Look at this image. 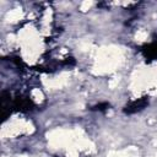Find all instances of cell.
<instances>
[{
    "mask_svg": "<svg viewBox=\"0 0 157 157\" xmlns=\"http://www.w3.org/2000/svg\"><path fill=\"white\" fill-rule=\"evenodd\" d=\"M34 108V103L32 102L31 98L22 96V94H17L15 98H12V109L16 112H29Z\"/></svg>",
    "mask_w": 157,
    "mask_h": 157,
    "instance_id": "obj_1",
    "label": "cell"
},
{
    "mask_svg": "<svg viewBox=\"0 0 157 157\" xmlns=\"http://www.w3.org/2000/svg\"><path fill=\"white\" fill-rule=\"evenodd\" d=\"M147 105H148V97L145 96V97H141V98H137V99L129 102L124 107L123 110L125 114H135V113H139L142 109H145Z\"/></svg>",
    "mask_w": 157,
    "mask_h": 157,
    "instance_id": "obj_2",
    "label": "cell"
},
{
    "mask_svg": "<svg viewBox=\"0 0 157 157\" xmlns=\"http://www.w3.org/2000/svg\"><path fill=\"white\" fill-rule=\"evenodd\" d=\"M12 97L11 93L7 91H2L1 93V114L2 119L5 120L12 112Z\"/></svg>",
    "mask_w": 157,
    "mask_h": 157,
    "instance_id": "obj_3",
    "label": "cell"
},
{
    "mask_svg": "<svg viewBox=\"0 0 157 157\" xmlns=\"http://www.w3.org/2000/svg\"><path fill=\"white\" fill-rule=\"evenodd\" d=\"M140 52H141V54H142L146 59H148V60L156 59V58H157V42H153V43H151V44H147V45L142 47V48L140 49Z\"/></svg>",
    "mask_w": 157,
    "mask_h": 157,
    "instance_id": "obj_4",
    "label": "cell"
},
{
    "mask_svg": "<svg viewBox=\"0 0 157 157\" xmlns=\"http://www.w3.org/2000/svg\"><path fill=\"white\" fill-rule=\"evenodd\" d=\"M107 109H109V103H107V102L98 103V104H96L91 108V110H96V112H104Z\"/></svg>",
    "mask_w": 157,
    "mask_h": 157,
    "instance_id": "obj_5",
    "label": "cell"
}]
</instances>
